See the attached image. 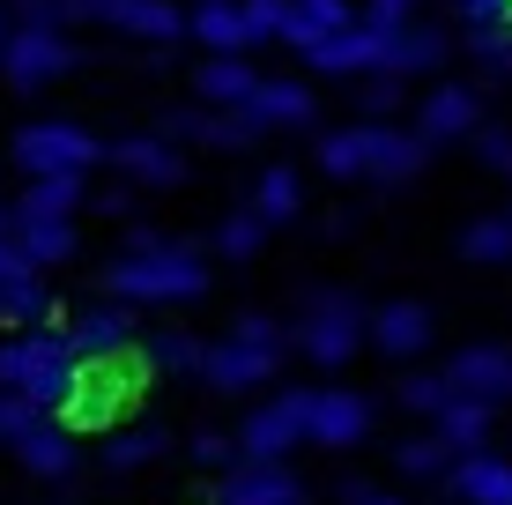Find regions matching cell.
I'll return each mask as SVG.
<instances>
[{"label": "cell", "instance_id": "d4e9b609", "mask_svg": "<svg viewBox=\"0 0 512 505\" xmlns=\"http://www.w3.org/2000/svg\"><path fill=\"white\" fill-rule=\"evenodd\" d=\"M372 142H379V119H357V127H334L312 156H320L327 179H372Z\"/></svg>", "mask_w": 512, "mask_h": 505}, {"label": "cell", "instance_id": "f6af8a7d", "mask_svg": "<svg viewBox=\"0 0 512 505\" xmlns=\"http://www.w3.org/2000/svg\"><path fill=\"white\" fill-rule=\"evenodd\" d=\"M349 505H409V498H386V491H372V483H349Z\"/></svg>", "mask_w": 512, "mask_h": 505}, {"label": "cell", "instance_id": "8d00e7d4", "mask_svg": "<svg viewBox=\"0 0 512 505\" xmlns=\"http://www.w3.org/2000/svg\"><path fill=\"white\" fill-rule=\"evenodd\" d=\"M238 15H245V38L253 45H268L290 30V0H238Z\"/></svg>", "mask_w": 512, "mask_h": 505}, {"label": "cell", "instance_id": "484cf974", "mask_svg": "<svg viewBox=\"0 0 512 505\" xmlns=\"http://www.w3.org/2000/svg\"><path fill=\"white\" fill-rule=\"evenodd\" d=\"M431 164V142H423L416 127H394V119H379V142H372V179H416V171Z\"/></svg>", "mask_w": 512, "mask_h": 505}, {"label": "cell", "instance_id": "ee69618b", "mask_svg": "<svg viewBox=\"0 0 512 505\" xmlns=\"http://www.w3.org/2000/svg\"><path fill=\"white\" fill-rule=\"evenodd\" d=\"M15 275H38V268L15 253V231H8V238H0V283H15Z\"/></svg>", "mask_w": 512, "mask_h": 505}, {"label": "cell", "instance_id": "52a82bcc", "mask_svg": "<svg viewBox=\"0 0 512 505\" xmlns=\"http://www.w3.org/2000/svg\"><path fill=\"white\" fill-rule=\"evenodd\" d=\"M245 461H290L297 446H312V387H282L268 394L245 424L231 431Z\"/></svg>", "mask_w": 512, "mask_h": 505}, {"label": "cell", "instance_id": "f1b7e54d", "mask_svg": "<svg viewBox=\"0 0 512 505\" xmlns=\"http://www.w3.org/2000/svg\"><path fill=\"white\" fill-rule=\"evenodd\" d=\"M490 416H498V409H483V402H446L431 431L446 439V454L461 461V454H483V446H490Z\"/></svg>", "mask_w": 512, "mask_h": 505}, {"label": "cell", "instance_id": "1f68e13d", "mask_svg": "<svg viewBox=\"0 0 512 505\" xmlns=\"http://www.w3.org/2000/svg\"><path fill=\"white\" fill-rule=\"evenodd\" d=\"M461 260H483V268H505L512 260V216L498 208V216H475L461 231Z\"/></svg>", "mask_w": 512, "mask_h": 505}, {"label": "cell", "instance_id": "ac0fdd59", "mask_svg": "<svg viewBox=\"0 0 512 505\" xmlns=\"http://www.w3.org/2000/svg\"><path fill=\"white\" fill-rule=\"evenodd\" d=\"M104 23L141 45H179L186 38V0H104Z\"/></svg>", "mask_w": 512, "mask_h": 505}, {"label": "cell", "instance_id": "ffe728a7", "mask_svg": "<svg viewBox=\"0 0 512 505\" xmlns=\"http://www.w3.org/2000/svg\"><path fill=\"white\" fill-rule=\"evenodd\" d=\"M15 461L30 468V476H45V483H60V476H75V461H82V446H75V431H60L52 416H38V424L23 431V439L8 446Z\"/></svg>", "mask_w": 512, "mask_h": 505}, {"label": "cell", "instance_id": "4316f807", "mask_svg": "<svg viewBox=\"0 0 512 505\" xmlns=\"http://www.w3.org/2000/svg\"><path fill=\"white\" fill-rule=\"evenodd\" d=\"M349 23H357V8H349V0H290V30H282V45L312 52V45L342 38Z\"/></svg>", "mask_w": 512, "mask_h": 505}, {"label": "cell", "instance_id": "d590c367", "mask_svg": "<svg viewBox=\"0 0 512 505\" xmlns=\"http://www.w3.org/2000/svg\"><path fill=\"white\" fill-rule=\"evenodd\" d=\"M164 454V431H127V439L104 446V468H119V476H134V468H149Z\"/></svg>", "mask_w": 512, "mask_h": 505}, {"label": "cell", "instance_id": "8fae6325", "mask_svg": "<svg viewBox=\"0 0 512 505\" xmlns=\"http://www.w3.org/2000/svg\"><path fill=\"white\" fill-rule=\"evenodd\" d=\"M446 387H453V402H483V409L512 402V342H475V350H461L446 364Z\"/></svg>", "mask_w": 512, "mask_h": 505}, {"label": "cell", "instance_id": "c3c4849f", "mask_svg": "<svg viewBox=\"0 0 512 505\" xmlns=\"http://www.w3.org/2000/svg\"><path fill=\"white\" fill-rule=\"evenodd\" d=\"M498 75H512V52H505V60H498Z\"/></svg>", "mask_w": 512, "mask_h": 505}, {"label": "cell", "instance_id": "7402d4cb", "mask_svg": "<svg viewBox=\"0 0 512 505\" xmlns=\"http://www.w3.org/2000/svg\"><path fill=\"white\" fill-rule=\"evenodd\" d=\"M446 52H453V38L438 23H401L394 30V45H386V75L394 82H416V75H431V67H446Z\"/></svg>", "mask_w": 512, "mask_h": 505}, {"label": "cell", "instance_id": "7dc6e473", "mask_svg": "<svg viewBox=\"0 0 512 505\" xmlns=\"http://www.w3.org/2000/svg\"><path fill=\"white\" fill-rule=\"evenodd\" d=\"M8 30H15V23H8V8H0V45H8Z\"/></svg>", "mask_w": 512, "mask_h": 505}, {"label": "cell", "instance_id": "d6986e66", "mask_svg": "<svg viewBox=\"0 0 512 505\" xmlns=\"http://www.w3.org/2000/svg\"><path fill=\"white\" fill-rule=\"evenodd\" d=\"M446 491L461 498V505H512V461L505 454H461L446 468Z\"/></svg>", "mask_w": 512, "mask_h": 505}, {"label": "cell", "instance_id": "681fc988", "mask_svg": "<svg viewBox=\"0 0 512 505\" xmlns=\"http://www.w3.org/2000/svg\"><path fill=\"white\" fill-rule=\"evenodd\" d=\"M186 8H208V0H186Z\"/></svg>", "mask_w": 512, "mask_h": 505}, {"label": "cell", "instance_id": "277c9868", "mask_svg": "<svg viewBox=\"0 0 512 505\" xmlns=\"http://www.w3.org/2000/svg\"><path fill=\"white\" fill-rule=\"evenodd\" d=\"M141 372H149L141 357L75 364V387H67V402H60V416H52V424H60V431H104V424H112V416L141 394Z\"/></svg>", "mask_w": 512, "mask_h": 505}, {"label": "cell", "instance_id": "e575fe53", "mask_svg": "<svg viewBox=\"0 0 512 505\" xmlns=\"http://www.w3.org/2000/svg\"><path fill=\"white\" fill-rule=\"evenodd\" d=\"M260 238H268V223H260L253 208H238V216H223V223H216V253H223V260H253V253H260Z\"/></svg>", "mask_w": 512, "mask_h": 505}, {"label": "cell", "instance_id": "cb8c5ba5", "mask_svg": "<svg viewBox=\"0 0 512 505\" xmlns=\"http://www.w3.org/2000/svg\"><path fill=\"white\" fill-rule=\"evenodd\" d=\"M0 327H67V312L52 305V275H15L0 283Z\"/></svg>", "mask_w": 512, "mask_h": 505}, {"label": "cell", "instance_id": "603a6c76", "mask_svg": "<svg viewBox=\"0 0 512 505\" xmlns=\"http://www.w3.org/2000/svg\"><path fill=\"white\" fill-rule=\"evenodd\" d=\"M253 90H260L253 60H201V67H193V97H201V112H238Z\"/></svg>", "mask_w": 512, "mask_h": 505}, {"label": "cell", "instance_id": "74e56055", "mask_svg": "<svg viewBox=\"0 0 512 505\" xmlns=\"http://www.w3.org/2000/svg\"><path fill=\"white\" fill-rule=\"evenodd\" d=\"M156 364H164V372H201V364H208V342L186 335V327H171V335L156 342Z\"/></svg>", "mask_w": 512, "mask_h": 505}, {"label": "cell", "instance_id": "30bf717a", "mask_svg": "<svg viewBox=\"0 0 512 505\" xmlns=\"http://www.w3.org/2000/svg\"><path fill=\"white\" fill-rule=\"evenodd\" d=\"M394 30H401V23H372V15H357L342 38L312 45L305 60L320 67V75H386V45H394Z\"/></svg>", "mask_w": 512, "mask_h": 505}, {"label": "cell", "instance_id": "ba28073f", "mask_svg": "<svg viewBox=\"0 0 512 505\" xmlns=\"http://www.w3.org/2000/svg\"><path fill=\"white\" fill-rule=\"evenodd\" d=\"M82 52L60 38V30H8V45H0V75H8V90H45V82L75 75Z\"/></svg>", "mask_w": 512, "mask_h": 505}, {"label": "cell", "instance_id": "5b68a950", "mask_svg": "<svg viewBox=\"0 0 512 505\" xmlns=\"http://www.w3.org/2000/svg\"><path fill=\"white\" fill-rule=\"evenodd\" d=\"M8 156H15V171L23 179H90V164L104 156V142L90 127H75V119H30L23 134L8 142Z\"/></svg>", "mask_w": 512, "mask_h": 505}, {"label": "cell", "instance_id": "7a4b0ae2", "mask_svg": "<svg viewBox=\"0 0 512 505\" xmlns=\"http://www.w3.org/2000/svg\"><path fill=\"white\" fill-rule=\"evenodd\" d=\"M67 387H75V350H67V327H30V335L0 342V394H23L38 416H60Z\"/></svg>", "mask_w": 512, "mask_h": 505}, {"label": "cell", "instance_id": "f546056e", "mask_svg": "<svg viewBox=\"0 0 512 505\" xmlns=\"http://www.w3.org/2000/svg\"><path fill=\"white\" fill-rule=\"evenodd\" d=\"M297 208H305V179H297L290 164H268V171L253 179V216L275 231V223H290Z\"/></svg>", "mask_w": 512, "mask_h": 505}, {"label": "cell", "instance_id": "ab89813d", "mask_svg": "<svg viewBox=\"0 0 512 505\" xmlns=\"http://www.w3.org/2000/svg\"><path fill=\"white\" fill-rule=\"evenodd\" d=\"M475 156H483L490 171H512V127H498V119H483V127H475Z\"/></svg>", "mask_w": 512, "mask_h": 505}, {"label": "cell", "instance_id": "7bdbcfd3", "mask_svg": "<svg viewBox=\"0 0 512 505\" xmlns=\"http://www.w3.org/2000/svg\"><path fill=\"white\" fill-rule=\"evenodd\" d=\"M416 8H423V0H364L357 15H372V23H409Z\"/></svg>", "mask_w": 512, "mask_h": 505}, {"label": "cell", "instance_id": "83f0119b", "mask_svg": "<svg viewBox=\"0 0 512 505\" xmlns=\"http://www.w3.org/2000/svg\"><path fill=\"white\" fill-rule=\"evenodd\" d=\"M75 208H82V179L75 171H67V179H30L23 201L8 208V223H75Z\"/></svg>", "mask_w": 512, "mask_h": 505}, {"label": "cell", "instance_id": "7c38bea8", "mask_svg": "<svg viewBox=\"0 0 512 505\" xmlns=\"http://www.w3.org/2000/svg\"><path fill=\"white\" fill-rule=\"evenodd\" d=\"M475 127H483V97H475V82H431L416 104V134L423 142H475Z\"/></svg>", "mask_w": 512, "mask_h": 505}, {"label": "cell", "instance_id": "3957f363", "mask_svg": "<svg viewBox=\"0 0 512 505\" xmlns=\"http://www.w3.org/2000/svg\"><path fill=\"white\" fill-rule=\"evenodd\" d=\"M282 357H290V327L275 320V312H238V327L223 342H208V364L201 379L216 394H253L260 379L282 372Z\"/></svg>", "mask_w": 512, "mask_h": 505}, {"label": "cell", "instance_id": "4fadbf2b", "mask_svg": "<svg viewBox=\"0 0 512 505\" xmlns=\"http://www.w3.org/2000/svg\"><path fill=\"white\" fill-rule=\"evenodd\" d=\"M372 439V402H364L357 387H312V446H334V454H349V446Z\"/></svg>", "mask_w": 512, "mask_h": 505}, {"label": "cell", "instance_id": "9a60e30c", "mask_svg": "<svg viewBox=\"0 0 512 505\" xmlns=\"http://www.w3.org/2000/svg\"><path fill=\"white\" fill-rule=\"evenodd\" d=\"M245 119H253L260 134H282V127H312V119H320V97H312V82H282V75H260V90L245 97Z\"/></svg>", "mask_w": 512, "mask_h": 505}, {"label": "cell", "instance_id": "9c48e42d", "mask_svg": "<svg viewBox=\"0 0 512 505\" xmlns=\"http://www.w3.org/2000/svg\"><path fill=\"white\" fill-rule=\"evenodd\" d=\"M134 342H141V320H134L127 305H112V298L82 305L75 320H67V350H75V364H112V357H134Z\"/></svg>", "mask_w": 512, "mask_h": 505}, {"label": "cell", "instance_id": "e0dca14e", "mask_svg": "<svg viewBox=\"0 0 512 505\" xmlns=\"http://www.w3.org/2000/svg\"><path fill=\"white\" fill-rule=\"evenodd\" d=\"M223 505H305V483L290 476V461H238L223 476Z\"/></svg>", "mask_w": 512, "mask_h": 505}, {"label": "cell", "instance_id": "836d02e7", "mask_svg": "<svg viewBox=\"0 0 512 505\" xmlns=\"http://www.w3.org/2000/svg\"><path fill=\"white\" fill-rule=\"evenodd\" d=\"M394 468H401V476H446L453 454H446V439H438V431H416V439L394 446Z\"/></svg>", "mask_w": 512, "mask_h": 505}, {"label": "cell", "instance_id": "f35d334b", "mask_svg": "<svg viewBox=\"0 0 512 505\" xmlns=\"http://www.w3.org/2000/svg\"><path fill=\"white\" fill-rule=\"evenodd\" d=\"M461 30H512V0H453Z\"/></svg>", "mask_w": 512, "mask_h": 505}, {"label": "cell", "instance_id": "8992f818", "mask_svg": "<svg viewBox=\"0 0 512 505\" xmlns=\"http://www.w3.org/2000/svg\"><path fill=\"white\" fill-rule=\"evenodd\" d=\"M364 327H372V312H364L349 290H320V298L305 305V320H297V350H305L312 364H327V372H342L349 357L364 350Z\"/></svg>", "mask_w": 512, "mask_h": 505}, {"label": "cell", "instance_id": "d6a6232c", "mask_svg": "<svg viewBox=\"0 0 512 505\" xmlns=\"http://www.w3.org/2000/svg\"><path fill=\"white\" fill-rule=\"evenodd\" d=\"M394 402L409 416H431L438 424V409L453 402V387H446V372H409V379H394Z\"/></svg>", "mask_w": 512, "mask_h": 505}, {"label": "cell", "instance_id": "bcb514c9", "mask_svg": "<svg viewBox=\"0 0 512 505\" xmlns=\"http://www.w3.org/2000/svg\"><path fill=\"white\" fill-rule=\"evenodd\" d=\"M8 231H15V223H8V201H0V238H8Z\"/></svg>", "mask_w": 512, "mask_h": 505}, {"label": "cell", "instance_id": "6da1fadb", "mask_svg": "<svg viewBox=\"0 0 512 505\" xmlns=\"http://www.w3.org/2000/svg\"><path fill=\"white\" fill-rule=\"evenodd\" d=\"M208 290V260L186 246V238H164V231H134L127 253L104 268V298L112 305H193Z\"/></svg>", "mask_w": 512, "mask_h": 505}, {"label": "cell", "instance_id": "5bb4252c", "mask_svg": "<svg viewBox=\"0 0 512 505\" xmlns=\"http://www.w3.org/2000/svg\"><path fill=\"white\" fill-rule=\"evenodd\" d=\"M431 335H438V320H431V305H416V298L379 305V312H372V327H364V342H372L379 357H394V364L423 357V350H431Z\"/></svg>", "mask_w": 512, "mask_h": 505}, {"label": "cell", "instance_id": "4dcf8cb0", "mask_svg": "<svg viewBox=\"0 0 512 505\" xmlns=\"http://www.w3.org/2000/svg\"><path fill=\"white\" fill-rule=\"evenodd\" d=\"M15 253L38 275H52L60 260H75V223H15Z\"/></svg>", "mask_w": 512, "mask_h": 505}, {"label": "cell", "instance_id": "2e32d148", "mask_svg": "<svg viewBox=\"0 0 512 505\" xmlns=\"http://www.w3.org/2000/svg\"><path fill=\"white\" fill-rule=\"evenodd\" d=\"M104 156H112L134 186H179L186 179V156H179V142H164V134H119Z\"/></svg>", "mask_w": 512, "mask_h": 505}, {"label": "cell", "instance_id": "b9f144b4", "mask_svg": "<svg viewBox=\"0 0 512 505\" xmlns=\"http://www.w3.org/2000/svg\"><path fill=\"white\" fill-rule=\"evenodd\" d=\"M394 104H401V82L394 75H364V112L379 119V112H394Z\"/></svg>", "mask_w": 512, "mask_h": 505}, {"label": "cell", "instance_id": "44dd1931", "mask_svg": "<svg viewBox=\"0 0 512 505\" xmlns=\"http://www.w3.org/2000/svg\"><path fill=\"white\" fill-rule=\"evenodd\" d=\"M186 38L201 45V60H245V15L238 0H208V8H186Z\"/></svg>", "mask_w": 512, "mask_h": 505}, {"label": "cell", "instance_id": "60d3db41", "mask_svg": "<svg viewBox=\"0 0 512 505\" xmlns=\"http://www.w3.org/2000/svg\"><path fill=\"white\" fill-rule=\"evenodd\" d=\"M186 454L201 461V468H231V454H238V439H223V431H193V439H186Z\"/></svg>", "mask_w": 512, "mask_h": 505}]
</instances>
